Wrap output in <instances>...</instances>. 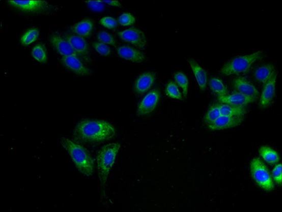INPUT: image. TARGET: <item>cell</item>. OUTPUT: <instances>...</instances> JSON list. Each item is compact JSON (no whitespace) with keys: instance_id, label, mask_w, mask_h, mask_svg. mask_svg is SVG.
<instances>
[{"instance_id":"cell-1","label":"cell","mask_w":282,"mask_h":212,"mask_svg":"<svg viewBox=\"0 0 282 212\" xmlns=\"http://www.w3.org/2000/svg\"><path fill=\"white\" fill-rule=\"evenodd\" d=\"M116 128L105 120L84 119L78 123L74 131V137L83 142L102 143L110 141L117 136Z\"/></svg>"},{"instance_id":"cell-2","label":"cell","mask_w":282,"mask_h":212,"mask_svg":"<svg viewBox=\"0 0 282 212\" xmlns=\"http://www.w3.org/2000/svg\"><path fill=\"white\" fill-rule=\"evenodd\" d=\"M61 143L70 155L78 171L86 176H92L95 170V160L87 149L79 143L66 137L61 139Z\"/></svg>"},{"instance_id":"cell-3","label":"cell","mask_w":282,"mask_h":212,"mask_svg":"<svg viewBox=\"0 0 282 212\" xmlns=\"http://www.w3.org/2000/svg\"><path fill=\"white\" fill-rule=\"evenodd\" d=\"M121 144L111 143L100 149L97 155L96 165L99 180L102 191L105 189L109 173L116 163Z\"/></svg>"},{"instance_id":"cell-4","label":"cell","mask_w":282,"mask_h":212,"mask_svg":"<svg viewBox=\"0 0 282 212\" xmlns=\"http://www.w3.org/2000/svg\"><path fill=\"white\" fill-rule=\"evenodd\" d=\"M10 7L21 13L29 15H48L58 12L60 8L44 0L7 2Z\"/></svg>"},{"instance_id":"cell-5","label":"cell","mask_w":282,"mask_h":212,"mask_svg":"<svg viewBox=\"0 0 282 212\" xmlns=\"http://www.w3.org/2000/svg\"><path fill=\"white\" fill-rule=\"evenodd\" d=\"M263 57V51L237 56L227 62L222 67L220 73L224 76L239 75L247 72L255 62Z\"/></svg>"},{"instance_id":"cell-6","label":"cell","mask_w":282,"mask_h":212,"mask_svg":"<svg viewBox=\"0 0 282 212\" xmlns=\"http://www.w3.org/2000/svg\"><path fill=\"white\" fill-rule=\"evenodd\" d=\"M250 172L252 178L261 188L271 191L274 185L269 171L266 165L259 158H254L250 163Z\"/></svg>"},{"instance_id":"cell-7","label":"cell","mask_w":282,"mask_h":212,"mask_svg":"<svg viewBox=\"0 0 282 212\" xmlns=\"http://www.w3.org/2000/svg\"><path fill=\"white\" fill-rule=\"evenodd\" d=\"M160 98V94L158 89L151 90L140 102L137 108V114L140 116L149 115L158 106Z\"/></svg>"},{"instance_id":"cell-8","label":"cell","mask_w":282,"mask_h":212,"mask_svg":"<svg viewBox=\"0 0 282 212\" xmlns=\"http://www.w3.org/2000/svg\"><path fill=\"white\" fill-rule=\"evenodd\" d=\"M50 42L57 52L63 56H73L82 59L68 41L59 34L52 35L50 38Z\"/></svg>"},{"instance_id":"cell-9","label":"cell","mask_w":282,"mask_h":212,"mask_svg":"<svg viewBox=\"0 0 282 212\" xmlns=\"http://www.w3.org/2000/svg\"><path fill=\"white\" fill-rule=\"evenodd\" d=\"M118 35L124 41L144 49L146 46V39L142 31L137 28H131L118 32Z\"/></svg>"},{"instance_id":"cell-10","label":"cell","mask_w":282,"mask_h":212,"mask_svg":"<svg viewBox=\"0 0 282 212\" xmlns=\"http://www.w3.org/2000/svg\"><path fill=\"white\" fill-rule=\"evenodd\" d=\"M276 80H277V72L275 71L270 79L264 84L260 100L261 108L268 107L272 103L275 96Z\"/></svg>"},{"instance_id":"cell-11","label":"cell","mask_w":282,"mask_h":212,"mask_svg":"<svg viewBox=\"0 0 282 212\" xmlns=\"http://www.w3.org/2000/svg\"><path fill=\"white\" fill-rule=\"evenodd\" d=\"M64 38L68 41L72 47L79 54L81 58L88 62H90V46L87 41L80 36L76 35H66Z\"/></svg>"},{"instance_id":"cell-12","label":"cell","mask_w":282,"mask_h":212,"mask_svg":"<svg viewBox=\"0 0 282 212\" xmlns=\"http://www.w3.org/2000/svg\"><path fill=\"white\" fill-rule=\"evenodd\" d=\"M61 62L66 69L81 76L91 74V70L83 65L79 58L73 56H63Z\"/></svg>"},{"instance_id":"cell-13","label":"cell","mask_w":282,"mask_h":212,"mask_svg":"<svg viewBox=\"0 0 282 212\" xmlns=\"http://www.w3.org/2000/svg\"><path fill=\"white\" fill-rule=\"evenodd\" d=\"M243 120L244 117L221 115L215 122L208 125V128L213 131L232 128L239 126Z\"/></svg>"},{"instance_id":"cell-14","label":"cell","mask_w":282,"mask_h":212,"mask_svg":"<svg viewBox=\"0 0 282 212\" xmlns=\"http://www.w3.org/2000/svg\"><path fill=\"white\" fill-rule=\"evenodd\" d=\"M256 98L236 92L232 95L218 96V100L223 104L236 106L245 107L256 101Z\"/></svg>"},{"instance_id":"cell-15","label":"cell","mask_w":282,"mask_h":212,"mask_svg":"<svg viewBox=\"0 0 282 212\" xmlns=\"http://www.w3.org/2000/svg\"><path fill=\"white\" fill-rule=\"evenodd\" d=\"M155 77V74L152 72H146L138 76L134 85L135 94L141 95L147 92L153 85Z\"/></svg>"},{"instance_id":"cell-16","label":"cell","mask_w":282,"mask_h":212,"mask_svg":"<svg viewBox=\"0 0 282 212\" xmlns=\"http://www.w3.org/2000/svg\"><path fill=\"white\" fill-rule=\"evenodd\" d=\"M117 53L121 58L134 63H144L147 60L145 54L130 46H119L117 48Z\"/></svg>"},{"instance_id":"cell-17","label":"cell","mask_w":282,"mask_h":212,"mask_svg":"<svg viewBox=\"0 0 282 212\" xmlns=\"http://www.w3.org/2000/svg\"><path fill=\"white\" fill-rule=\"evenodd\" d=\"M233 86L235 90L245 96L251 97L257 99L259 93L256 87L244 77H237L233 81Z\"/></svg>"},{"instance_id":"cell-18","label":"cell","mask_w":282,"mask_h":212,"mask_svg":"<svg viewBox=\"0 0 282 212\" xmlns=\"http://www.w3.org/2000/svg\"><path fill=\"white\" fill-rule=\"evenodd\" d=\"M193 74L195 77L198 85L201 91H205L206 89L207 85V74L205 69L192 58L188 59Z\"/></svg>"},{"instance_id":"cell-19","label":"cell","mask_w":282,"mask_h":212,"mask_svg":"<svg viewBox=\"0 0 282 212\" xmlns=\"http://www.w3.org/2000/svg\"><path fill=\"white\" fill-rule=\"evenodd\" d=\"M93 29V22L91 19H85L76 23L71 27L72 33L81 38H88Z\"/></svg>"},{"instance_id":"cell-20","label":"cell","mask_w":282,"mask_h":212,"mask_svg":"<svg viewBox=\"0 0 282 212\" xmlns=\"http://www.w3.org/2000/svg\"><path fill=\"white\" fill-rule=\"evenodd\" d=\"M276 71L275 66L272 64L264 65L258 67L254 72L256 79L261 83L265 84L270 79Z\"/></svg>"},{"instance_id":"cell-21","label":"cell","mask_w":282,"mask_h":212,"mask_svg":"<svg viewBox=\"0 0 282 212\" xmlns=\"http://www.w3.org/2000/svg\"><path fill=\"white\" fill-rule=\"evenodd\" d=\"M221 115L232 117H243L246 114L247 108L245 107L236 106L227 104H219Z\"/></svg>"},{"instance_id":"cell-22","label":"cell","mask_w":282,"mask_h":212,"mask_svg":"<svg viewBox=\"0 0 282 212\" xmlns=\"http://www.w3.org/2000/svg\"><path fill=\"white\" fill-rule=\"evenodd\" d=\"M259 154L264 161L270 164H277L280 160L279 155L274 149L267 146H263L259 148Z\"/></svg>"},{"instance_id":"cell-23","label":"cell","mask_w":282,"mask_h":212,"mask_svg":"<svg viewBox=\"0 0 282 212\" xmlns=\"http://www.w3.org/2000/svg\"><path fill=\"white\" fill-rule=\"evenodd\" d=\"M210 86L211 90L218 96L228 95L227 87L222 81L217 77H212L210 81Z\"/></svg>"},{"instance_id":"cell-24","label":"cell","mask_w":282,"mask_h":212,"mask_svg":"<svg viewBox=\"0 0 282 212\" xmlns=\"http://www.w3.org/2000/svg\"><path fill=\"white\" fill-rule=\"evenodd\" d=\"M31 53L33 57L40 63L45 64L48 61V53L43 44L39 43L35 46Z\"/></svg>"},{"instance_id":"cell-25","label":"cell","mask_w":282,"mask_h":212,"mask_svg":"<svg viewBox=\"0 0 282 212\" xmlns=\"http://www.w3.org/2000/svg\"><path fill=\"white\" fill-rule=\"evenodd\" d=\"M174 79L177 85H178L182 90L183 97L186 98L189 90V80H188L186 75L182 72H177L174 75Z\"/></svg>"},{"instance_id":"cell-26","label":"cell","mask_w":282,"mask_h":212,"mask_svg":"<svg viewBox=\"0 0 282 212\" xmlns=\"http://www.w3.org/2000/svg\"><path fill=\"white\" fill-rule=\"evenodd\" d=\"M39 36V30L36 28L29 29L21 38L20 43L23 46H28L37 40Z\"/></svg>"},{"instance_id":"cell-27","label":"cell","mask_w":282,"mask_h":212,"mask_svg":"<svg viewBox=\"0 0 282 212\" xmlns=\"http://www.w3.org/2000/svg\"><path fill=\"white\" fill-rule=\"evenodd\" d=\"M221 115L219 104L212 105L206 113L204 120L208 125L215 122Z\"/></svg>"},{"instance_id":"cell-28","label":"cell","mask_w":282,"mask_h":212,"mask_svg":"<svg viewBox=\"0 0 282 212\" xmlns=\"http://www.w3.org/2000/svg\"><path fill=\"white\" fill-rule=\"evenodd\" d=\"M165 93L167 96L175 100H183V97H184L178 86L173 81H171L167 84Z\"/></svg>"},{"instance_id":"cell-29","label":"cell","mask_w":282,"mask_h":212,"mask_svg":"<svg viewBox=\"0 0 282 212\" xmlns=\"http://www.w3.org/2000/svg\"><path fill=\"white\" fill-rule=\"evenodd\" d=\"M97 39L100 43L110 45H116V40L113 38V36L105 31H102L98 34Z\"/></svg>"},{"instance_id":"cell-30","label":"cell","mask_w":282,"mask_h":212,"mask_svg":"<svg viewBox=\"0 0 282 212\" xmlns=\"http://www.w3.org/2000/svg\"><path fill=\"white\" fill-rule=\"evenodd\" d=\"M119 23L123 26H129L135 22V18L132 14L124 13L119 18Z\"/></svg>"},{"instance_id":"cell-31","label":"cell","mask_w":282,"mask_h":212,"mask_svg":"<svg viewBox=\"0 0 282 212\" xmlns=\"http://www.w3.org/2000/svg\"><path fill=\"white\" fill-rule=\"evenodd\" d=\"M93 48L96 50L97 52L103 56H108L111 54V49L105 44L100 42L94 43Z\"/></svg>"},{"instance_id":"cell-32","label":"cell","mask_w":282,"mask_h":212,"mask_svg":"<svg viewBox=\"0 0 282 212\" xmlns=\"http://www.w3.org/2000/svg\"><path fill=\"white\" fill-rule=\"evenodd\" d=\"M272 171V176L275 182L281 186L282 183V164H276Z\"/></svg>"},{"instance_id":"cell-33","label":"cell","mask_w":282,"mask_h":212,"mask_svg":"<svg viewBox=\"0 0 282 212\" xmlns=\"http://www.w3.org/2000/svg\"><path fill=\"white\" fill-rule=\"evenodd\" d=\"M100 23L103 26L109 29L116 28L118 25L117 20L111 17L102 18L100 20Z\"/></svg>"},{"instance_id":"cell-34","label":"cell","mask_w":282,"mask_h":212,"mask_svg":"<svg viewBox=\"0 0 282 212\" xmlns=\"http://www.w3.org/2000/svg\"><path fill=\"white\" fill-rule=\"evenodd\" d=\"M87 5L93 12H101L104 9V6L102 2L100 1H88Z\"/></svg>"},{"instance_id":"cell-35","label":"cell","mask_w":282,"mask_h":212,"mask_svg":"<svg viewBox=\"0 0 282 212\" xmlns=\"http://www.w3.org/2000/svg\"><path fill=\"white\" fill-rule=\"evenodd\" d=\"M102 2L110 5L112 7L122 8V5L118 1H103Z\"/></svg>"}]
</instances>
